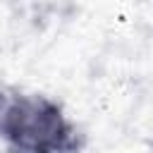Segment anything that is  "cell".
Wrapping results in <instances>:
<instances>
[{"mask_svg":"<svg viewBox=\"0 0 153 153\" xmlns=\"http://www.w3.org/2000/svg\"><path fill=\"white\" fill-rule=\"evenodd\" d=\"M7 153H81L84 134L65 108L43 93H12L0 120Z\"/></svg>","mask_w":153,"mask_h":153,"instance_id":"1","label":"cell"},{"mask_svg":"<svg viewBox=\"0 0 153 153\" xmlns=\"http://www.w3.org/2000/svg\"><path fill=\"white\" fill-rule=\"evenodd\" d=\"M10 96H12V93L0 84V120H2V112H5V108H7V103H10Z\"/></svg>","mask_w":153,"mask_h":153,"instance_id":"2","label":"cell"}]
</instances>
